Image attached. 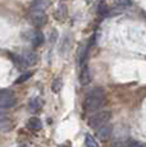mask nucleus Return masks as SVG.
<instances>
[{
  "label": "nucleus",
  "instance_id": "9b49d317",
  "mask_svg": "<svg viewBox=\"0 0 146 147\" xmlns=\"http://www.w3.org/2000/svg\"><path fill=\"white\" fill-rule=\"evenodd\" d=\"M80 81L82 84H89L91 82V74H90V69L87 65H82V70H81Z\"/></svg>",
  "mask_w": 146,
  "mask_h": 147
},
{
  "label": "nucleus",
  "instance_id": "4468645a",
  "mask_svg": "<svg viewBox=\"0 0 146 147\" xmlns=\"http://www.w3.org/2000/svg\"><path fill=\"white\" fill-rule=\"evenodd\" d=\"M62 88H63V81H62V78L60 77L55 78L51 83V91L54 94H59L62 91Z\"/></svg>",
  "mask_w": 146,
  "mask_h": 147
},
{
  "label": "nucleus",
  "instance_id": "dca6fc26",
  "mask_svg": "<svg viewBox=\"0 0 146 147\" xmlns=\"http://www.w3.org/2000/svg\"><path fill=\"white\" fill-rule=\"evenodd\" d=\"M85 145H86V147H100L97 141L95 140V137H92L91 134H86Z\"/></svg>",
  "mask_w": 146,
  "mask_h": 147
},
{
  "label": "nucleus",
  "instance_id": "2eb2a0df",
  "mask_svg": "<svg viewBox=\"0 0 146 147\" xmlns=\"http://www.w3.org/2000/svg\"><path fill=\"white\" fill-rule=\"evenodd\" d=\"M108 13H109V8H108V5H106V3L100 1L99 5H97V14H99L100 17H105V16H108Z\"/></svg>",
  "mask_w": 146,
  "mask_h": 147
},
{
  "label": "nucleus",
  "instance_id": "20e7f679",
  "mask_svg": "<svg viewBox=\"0 0 146 147\" xmlns=\"http://www.w3.org/2000/svg\"><path fill=\"white\" fill-rule=\"evenodd\" d=\"M30 21L35 27H43L47 22V16L44 12H39V10H31L30 14Z\"/></svg>",
  "mask_w": 146,
  "mask_h": 147
},
{
  "label": "nucleus",
  "instance_id": "0eeeda50",
  "mask_svg": "<svg viewBox=\"0 0 146 147\" xmlns=\"http://www.w3.org/2000/svg\"><path fill=\"white\" fill-rule=\"evenodd\" d=\"M31 44H32L33 47H39L40 45L44 44V35L40 32V31H35V32L31 33Z\"/></svg>",
  "mask_w": 146,
  "mask_h": 147
},
{
  "label": "nucleus",
  "instance_id": "aec40b11",
  "mask_svg": "<svg viewBox=\"0 0 146 147\" xmlns=\"http://www.w3.org/2000/svg\"><path fill=\"white\" fill-rule=\"evenodd\" d=\"M18 147H30L28 145H21V146H18Z\"/></svg>",
  "mask_w": 146,
  "mask_h": 147
},
{
  "label": "nucleus",
  "instance_id": "423d86ee",
  "mask_svg": "<svg viewBox=\"0 0 146 147\" xmlns=\"http://www.w3.org/2000/svg\"><path fill=\"white\" fill-rule=\"evenodd\" d=\"M50 0H33L31 3V10H39V12H45L50 7Z\"/></svg>",
  "mask_w": 146,
  "mask_h": 147
},
{
  "label": "nucleus",
  "instance_id": "6e6552de",
  "mask_svg": "<svg viewBox=\"0 0 146 147\" xmlns=\"http://www.w3.org/2000/svg\"><path fill=\"white\" fill-rule=\"evenodd\" d=\"M27 127H28L30 131L39 132V131H41V128H43V123H41V120L39 119V118L32 117V118H30L28 123H27Z\"/></svg>",
  "mask_w": 146,
  "mask_h": 147
},
{
  "label": "nucleus",
  "instance_id": "ddd939ff",
  "mask_svg": "<svg viewBox=\"0 0 146 147\" xmlns=\"http://www.w3.org/2000/svg\"><path fill=\"white\" fill-rule=\"evenodd\" d=\"M66 17H67V7L66 4H60L58 7L57 12H55V18L58 21H63V19H66Z\"/></svg>",
  "mask_w": 146,
  "mask_h": 147
},
{
  "label": "nucleus",
  "instance_id": "f3484780",
  "mask_svg": "<svg viewBox=\"0 0 146 147\" xmlns=\"http://www.w3.org/2000/svg\"><path fill=\"white\" fill-rule=\"evenodd\" d=\"M114 3H116V5L119 8H128L132 5L131 0H114Z\"/></svg>",
  "mask_w": 146,
  "mask_h": 147
},
{
  "label": "nucleus",
  "instance_id": "f03ea898",
  "mask_svg": "<svg viewBox=\"0 0 146 147\" xmlns=\"http://www.w3.org/2000/svg\"><path fill=\"white\" fill-rule=\"evenodd\" d=\"M110 119H112V113L109 110H103V111L95 113L94 115H91L89 118V125L92 129H96L99 127L104 125V124L109 123Z\"/></svg>",
  "mask_w": 146,
  "mask_h": 147
},
{
  "label": "nucleus",
  "instance_id": "7ed1b4c3",
  "mask_svg": "<svg viewBox=\"0 0 146 147\" xmlns=\"http://www.w3.org/2000/svg\"><path fill=\"white\" fill-rule=\"evenodd\" d=\"M17 100L14 97V95L10 91H0V109L5 110L13 107L16 105Z\"/></svg>",
  "mask_w": 146,
  "mask_h": 147
},
{
  "label": "nucleus",
  "instance_id": "39448f33",
  "mask_svg": "<svg viewBox=\"0 0 146 147\" xmlns=\"http://www.w3.org/2000/svg\"><path fill=\"white\" fill-rule=\"evenodd\" d=\"M112 133H113V125L109 123L104 124V125L96 128V138L97 140H101V141H106L110 138Z\"/></svg>",
  "mask_w": 146,
  "mask_h": 147
},
{
  "label": "nucleus",
  "instance_id": "6ab92c4d",
  "mask_svg": "<svg viewBox=\"0 0 146 147\" xmlns=\"http://www.w3.org/2000/svg\"><path fill=\"white\" fill-rule=\"evenodd\" d=\"M124 147H145V145L142 142H139V141H128Z\"/></svg>",
  "mask_w": 146,
  "mask_h": 147
},
{
  "label": "nucleus",
  "instance_id": "f257e3e1",
  "mask_svg": "<svg viewBox=\"0 0 146 147\" xmlns=\"http://www.w3.org/2000/svg\"><path fill=\"white\" fill-rule=\"evenodd\" d=\"M104 102H105V91L101 87H96L86 95L83 101V109L86 111H96L104 105Z\"/></svg>",
  "mask_w": 146,
  "mask_h": 147
},
{
  "label": "nucleus",
  "instance_id": "412c9836",
  "mask_svg": "<svg viewBox=\"0 0 146 147\" xmlns=\"http://www.w3.org/2000/svg\"><path fill=\"white\" fill-rule=\"evenodd\" d=\"M87 1H89V3H90V1H91V0H87Z\"/></svg>",
  "mask_w": 146,
  "mask_h": 147
},
{
  "label": "nucleus",
  "instance_id": "f8f14e48",
  "mask_svg": "<svg viewBox=\"0 0 146 147\" xmlns=\"http://www.w3.org/2000/svg\"><path fill=\"white\" fill-rule=\"evenodd\" d=\"M41 106H43V102L39 97H32L28 102V109L31 111H39L41 109Z\"/></svg>",
  "mask_w": 146,
  "mask_h": 147
},
{
  "label": "nucleus",
  "instance_id": "1a4fd4ad",
  "mask_svg": "<svg viewBox=\"0 0 146 147\" xmlns=\"http://www.w3.org/2000/svg\"><path fill=\"white\" fill-rule=\"evenodd\" d=\"M10 60L16 64V67L18 68V69H24V68L28 67L27 65V63L24 61L23 56L18 55V54H10Z\"/></svg>",
  "mask_w": 146,
  "mask_h": 147
},
{
  "label": "nucleus",
  "instance_id": "a211bd4d",
  "mask_svg": "<svg viewBox=\"0 0 146 147\" xmlns=\"http://www.w3.org/2000/svg\"><path fill=\"white\" fill-rule=\"evenodd\" d=\"M31 76H32V73L31 72H26V73H23L22 76H19L18 77V80L16 81V83H23V82H26V81H28L30 78H31Z\"/></svg>",
  "mask_w": 146,
  "mask_h": 147
},
{
  "label": "nucleus",
  "instance_id": "9d476101",
  "mask_svg": "<svg viewBox=\"0 0 146 147\" xmlns=\"http://www.w3.org/2000/svg\"><path fill=\"white\" fill-rule=\"evenodd\" d=\"M23 59H24V61L27 63V65H35L36 63H37V60H39V58H37V54L36 53H33V51H24L23 53Z\"/></svg>",
  "mask_w": 146,
  "mask_h": 147
}]
</instances>
